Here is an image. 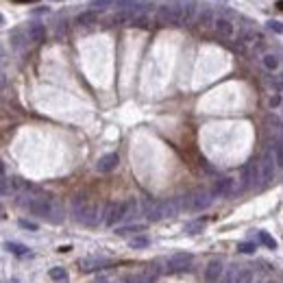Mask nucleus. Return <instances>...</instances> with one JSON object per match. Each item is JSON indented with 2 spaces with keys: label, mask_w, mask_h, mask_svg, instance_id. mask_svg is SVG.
<instances>
[{
  "label": "nucleus",
  "mask_w": 283,
  "mask_h": 283,
  "mask_svg": "<svg viewBox=\"0 0 283 283\" xmlns=\"http://www.w3.org/2000/svg\"><path fill=\"white\" fill-rule=\"evenodd\" d=\"M72 216H74L76 223H81L85 227H96L98 218H101V207L94 203L83 201V198H76L74 205H72Z\"/></svg>",
  "instance_id": "f257e3e1"
},
{
  "label": "nucleus",
  "mask_w": 283,
  "mask_h": 283,
  "mask_svg": "<svg viewBox=\"0 0 283 283\" xmlns=\"http://www.w3.org/2000/svg\"><path fill=\"white\" fill-rule=\"evenodd\" d=\"M22 207H26L33 216L40 218H55L57 216V205L50 198H40V196H26L22 198Z\"/></svg>",
  "instance_id": "f03ea898"
},
{
  "label": "nucleus",
  "mask_w": 283,
  "mask_h": 283,
  "mask_svg": "<svg viewBox=\"0 0 283 283\" xmlns=\"http://www.w3.org/2000/svg\"><path fill=\"white\" fill-rule=\"evenodd\" d=\"M213 201V194H209L207 190H196V192H192L190 196L181 198V205L183 209L187 211H201V209H207L209 205Z\"/></svg>",
  "instance_id": "7ed1b4c3"
},
{
  "label": "nucleus",
  "mask_w": 283,
  "mask_h": 283,
  "mask_svg": "<svg viewBox=\"0 0 283 283\" xmlns=\"http://www.w3.org/2000/svg\"><path fill=\"white\" fill-rule=\"evenodd\" d=\"M155 20H157V24H162V26H181V15H179V9H177V5H174V0L164 5V7H159L157 13H155Z\"/></svg>",
  "instance_id": "20e7f679"
},
{
  "label": "nucleus",
  "mask_w": 283,
  "mask_h": 283,
  "mask_svg": "<svg viewBox=\"0 0 283 283\" xmlns=\"http://www.w3.org/2000/svg\"><path fill=\"white\" fill-rule=\"evenodd\" d=\"M192 264H194V255L192 253H177V255H172L170 259L166 262V270L168 272H185L192 268Z\"/></svg>",
  "instance_id": "39448f33"
},
{
  "label": "nucleus",
  "mask_w": 283,
  "mask_h": 283,
  "mask_svg": "<svg viewBox=\"0 0 283 283\" xmlns=\"http://www.w3.org/2000/svg\"><path fill=\"white\" fill-rule=\"evenodd\" d=\"M277 159H274V150L272 146L264 150L262 162H259V170H262V183H268L274 177V170H277Z\"/></svg>",
  "instance_id": "423d86ee"
},
{
  "label": "nucleus",
  "mask_w": 283,
  "mask_h": 283,
  "mask_svg": "<svg viewBox=\"0 0 283 283\" xmlns=\"http://www.w3.org/2000/svg\"><path fill=\"white\" fill-rule=\"evenodd\" d=\"M124 218H127V203H111L105 216V225L116 227L118 223H124Z\"/></svg>",
  "instance_id": "0eeeda50"
},
{
  "label": "nucleus",
  "mask_w": 283,
  "mask_h": 283,
  "mask_svg": "<svg viewBox=\"0 0 283 283\" xmlns=\"http://www.w3.org/2000/svg\"><path fill=\"white\" fill-rule=\"evenodd\" d=\"M179 9V15H181V26L190 24L194 18H196V3L194 0H174Z\"/></svg>",
  "instance_id": "6e6552de"
},
{
  "label": "nucleus",
  "mask_w": 283,
  "mask_h": 283,
  "mask_svg": "<svg viewBox=\"0 0 283 283\" xmlns=\"http://www.w3.org/2000/svg\"><path fill=\"white\" fill-rule=\"evenodd\" d=\"M105 266H109V259H105L103 255H87L79 259V268L85 272H94L98 268H105Z\"/></svg>",
  "instance_id": "1a4fd4ad"
},
{
  "label": "nucleus",
  "mask_w": 283,
  "mask_h": 283,
  "mask_svg": "<svg viewBox=\"0 0 283 283\" xmlns=\"http://www.w3.org/2000/svg\"><path fill=\"white\" fill-rule=\"evenodd\" d=\"M213 30L218 33L220 40H231V37L235 35V24H233L231 20H227V18H216Z\"/></svg>",
  "instance_id": "9d476101"
},
{
  "label": "nucleus",
  "mask_w": 283,
  "mask_h": 283,
  "mask_svg": "<svg viewBox=\"0 0 283 283\" xmlns=\"http://www.w3.org/2000/svg\"><path fill=\"white\" fill-rule=\"evenodd\" d=\"M223 272H225V266L220 259H211L207 264V268H205V281L207 283H216L223 279Z\"/></svg>",
  "instance_id": "9b49d317"
},
{
  "label": "nucleus",
  "mask_w": 283,
  "mask_h": 283,
  "mask_svg": "<svg viewBox=\"0 0 283 283\" xmlns=\"http://www.w3.org/2000/svg\"><path fill=\"white\" fill-rule=\"evenodd\" d=\"M133 15H135V7L133 9H120L111 15L109 24L111 26H131L133 24Z\"/></svg>",
  "instance_id": "f8f14e48"
},
{
  "label": "nucleus",
  "mask_w": 283,
  "mask_h": 283,
  "mask_svg": "<svg viewBox=\"0 0 283 283\" xmlns=\"http://www.w3.org/2000/svg\"><path fill=\"white\" fill-rule=\"evenodd\" d=\"M233 192H235V179H231V177H223V179H218V181H216V185H213V196L225 198V196L233 194Z\"/></svg>",
  "instance_id": "ddd939ff"
},
{
  "label": "nucleus",
  "mask_w": 283,
  "mask_h": 283,
  "mask_svg": "<svg viewBox=\"0 0 283 283\" xmlns=\"http://www.w3.org/2000/svg\"><path fill=\"white\" fill-rule=\"evenodd\" d=\"M120 164V157H118V152H107V155H103L101 159H98V164H96V170L98 172H111V170H116Z\"/></svg>",
  "instance_id": "4468645a"
},
{
  "label": "nucleus",
  "mask_w": 283,
  "mask_h": 283,
  "mask_svg": "<svg viewBox=\"0 0 283 283\" xmlns=\"http://www.w3.org/2000/svg\"><path fill=\"white\" fill-rule=\"evenodd\" d=\"M28 40L35 42V44H42L46 40V26L40 24V22H33V24H28V30H26Z\"/></svg>",
  "instance_id": "2eb2a0df"
},
{
  "label": "nucleus",
  "mask_w": 283,
  "mask_h": 283,
  "mask_svg": "<svg viewBox=\"0 0 283 283\" xmlns=\"http://www.w3.org/2000/svg\"><path fill=\"white\" fill-rule=\"evenodd\" d=\"M74 22H76V26H91V24H96V22H98V11H91V9L81 11L74 18Z\"/></svg>",
  "instance_id": "dca6fc26"
},
{
  "label": "nucleus",
  "mask_w": 283,
  "mask_h": 283,
  "mask_svg": "<svg viewBox=\"0 0 283 283\" xmlns=\"http://www.w3.org/2000/svg\"><path fill=\"white\" fill-rule=\"evenodd\" d=\"M213 24H216V15H213V11L209 9V7H203V9L198 11V26L201 28H211Z\"/></svg>",
  "instance_id": "f3484780"
},
{
  "label": "nucleus",
  "mask_w": 283,
  "mask_h": 283,
  "mask_svg": "<svg viewBox=\"0 0 283 283\" xmlns=\"http://www.w3.org/2000/svg\"><path fill=\"white\" fill-rule=\"evenodd\" d=\"M146 218L150 220V223H157V220L166 218L164 216V205L162 203H150L148 209H146Z\"/></svg>",
  "instance_id": "a211bd4d"
},
{
  "label": "nucleus",
  "mask_w": 283,
  "mask_h": 283,
  "mask_svg": "<svg viewBox=\"0 0 283 283\" xmlns=\"http://www.w3.org/2000/svg\"><path fill=\"white\" fill-rule=\"evenodd\" d=\"M157 274H159V268L157 266H150L144 272H137V283H155Z\"/></svg>",
  "instance_id": "6ab92c4d"
},
{
  "label": "nucleus",
  "mask_w": 283,
  "mask_h": 283,
  "mask_svg": "<svg viewBox=\"0 0 283 283\" xmlns=\"http://www.w3.org/2000/svg\"><path fill=\"white\" fill-rule=\"evenodd\" d=\"M238 266H229V268L223 272V279H220V283H235L238 281Z\"/></svg>",
  "instance_id": "aec40b11"
},
{
  "label": "nucleus",
  "mask_w": 283,
  "mask_h": 283,
  "mask_svg": "<svg viewBox=\"0 0 283 283\" xmlns=\"http://www.w3.org/2000/svg\"><path fill=\"white\" fill-rule=\"evenodd\" d=\"M48 277H50L52 281L61 283V281H66V279H68V272H66V268H61V266H55V268H50V270H48Z\"/></svg>",
  "instance_id": "412c9836"
},
{
  "label": "nucleus",
  "mask_w": 283,
  "mask_h": 283,
  "mask_svg": "<svg viewBox=\"0 0 283 283\" xmlns=\"http://www.w3.org/2000/svg\"><path fill=\"white\" fill-rule=\"evenodd\" d=\"M262 64H264V68H266V70L274 72V70H277V68H279V59L268 52V55H264V57H262Z\"/></svg>",
  "instance_id": "4be33fe9"
},
{
  "label": "nucleus",
  "mask_w": 283,
  "mask_h": 283,
  "mask_svg": "<svg viewBox=\"0 0 283 283\" xmlns=\"http://www.w3.org/2000/svg\"><path fill=\"white\" fill-rule=\"evenodd\" d=\"M142 231H144V225H129V227L116 229L118 235H133V233H142Z\"/></svg>",
  "instance_id": "5701e85b"
},
{
  "label": "nucleus",
  "mask_w": 283,
  "mask_h": 283,
  "mask_svg": "<svg viewBox=\"0 0 283 283\" xmlns=\"http://www.w3.org/2000/svg\"><path fill=\"white\" fill-rule=\"evenodd\" d=\"M272 150H274V159H277V166L283 168V140H277L272 144Z\"/></svg>",
  "instance_id": "b1692460"
},
{
  "label": "nucleus",
  "mask_w": 283,
  "mask_h": 283,
  "mask_svg": "<svg viewBox=\"0 0 283 283\" xmlns=\"http://www.w3.org/2000/svg\"><path fill=\"white\" fill-rule=\"evenodd\" d=\"M148 244H150V240L144 238V235H137V238H131V240H129V246H131V248H146Z\"/></svg>",
  "instance_id": "393cba45"
},
{
  "label": "nucleus",
  "mask_w": 283,
  "mask_h": 283,
  "mask_svg": "<svg viewBox=\"0 0 283 283\" xmlns=\"http://www.w3.org/2000/svg\"><path fill=\"white\" fill-rule=\"evenodd\" d=\"M109 5H118V3H116V0H96V3H91L89 7H91V11H103Z\"/></svg>",
  "instance_id": "a878e982"
},
{
  "label": "nucleus",
  "mask_w": 283,
  "mask_h": 283,
  "mask_svg": "<svg viewBox=\"0 0 283 283\" xmlns=\"http://www.w3.org/2000/svg\"><path fill=\"white\" fill-rule=\"evenodd\" d=\"M259 242H262L266 248H277V242H274L266 231H259Z\"/></svg>",
  "instance_id": "bb28decb"
},
{
  "label": "nucleus",
  "mask_w": 283,
  "mask_h": 283,
  "mask_svg": "<svg viewBox=\"0 0 283 283\" xmlns=\"http://www.w3.org/2000/svg\"><path fill=\"white\" fill-rule=\"evenodd\" d=\"M253 270H240L238 272V281L235 283H253Z\"/></svg>",
  "instance_id": "cd10ccee"
},
{
  "label": "nucleus",
  "mask_w": 283,
  "mask_h": 283,
  "mask_svg": "<svg viewBox=\"0 0 283 283\" xmlns=\"http://www.w3.org/2000/svg\"><path fill=\"white\" fill-rule=\"evenodd\" d=\"M7 250H11V253H18V255H30V250L26 246H20V244H7Z\"/></svg>",
  "instance_id": "c85d7f7f"
},
{
  "label": "nucleus",
  "mask_w": 283,
  "mask_h": 283,
  "mask_svg": "<svg viewBox=\"0 0 283 283\" xmlns=\"http://www.w3.org/2000/svg\"><path fill=\"white\" fill-rule=\"evenodd\" d=\"M238 253H255V244H250V242L238 244Z\"/></svg>",
  "instance_id": "c756f323"
},
{
  "label": "nucleus",
  "mask_w": 283,
  "mask_h": 283,
  "mask_svg": "<svg viewBox=\"0 0 283 283\" xmlns=\"http://www.w3.org/2000/svg\"><path fill=\"white\" fill-rule=\"evenodd\" d=\"M203 220H198V223H190V225H185V231L187 233H196V231H203Z\"/></svg>",
  "instance_id": "7c9ffc66"
},
{
  "label": "nucleus",
  "mask_w": 283,
  "mask_h": 283,
  "mask_svg": "<svg viewBox=\"0 0 283 283\" xmlns=\"http://www.w3.org/2000/svg\"><path fill=\"white\" fill-rule=\"evenodd\" d=\"M266 26H268L270 30H274V33H283V24H281V22H277V20H268V22H266Z\"/></svg>",
  "instance_id": "2f4dec72"
},
{
  "label": "nucleus",
  "mask_w": 283,
  "mask_h": 283,
  "mask_svg": "<svg viewBox=\"0 0 283 283\" xmlns=\"http://www.w3.org/2000/svg\"><path fill=\"white\" fill-rule=\"evenodd\" d=\"M268 105L272 107V109H277V107L281 105V94H272V96L268 98Z\"/></svg>",
  "instance_id": "473e14b6"
},
{
  "label": "nucleus",
  "mask_w": 283,
  "mask_h": 283,
  "mask_svg": "<svg viewBox=\"0 0 283 283\" xmlns=\"http://www.w3.org/2000/svg\"><path fill=\"white\" fill-rule=\"evenodd\" d=\"M20 227L22 229H30V231H35V229H37L35 223H26V220H20Z\"/></svg>",
  "instance_id": "72a5a7b5"
},
{
  "label": "nucleus",
  "mask_w": 283,
  "mask_h": 283,
  "mask_svg": "<svg viewBox=\"0 0 283 283\" xmlns=\"http://www.w3.org/2000/svg\"><path fill=\"white\" fill-rule=\"evenodd\" d=\"M94 283H111L109 279H107L105 277V274H101V277H98V279H94Z\"/></svg>",
  "instance_id": "f704fd0d"
},
{
  "label": "nucleus",
  "mask_w": 283,
  "mask_h": 283,
  "mask_svg": "<svg viewBox=\"0 0 283 283\" xmlns=\"http://www.w3.org/2000/svg\"><path fill=\"white\" fill-rule=\"evenodd\" d=\"M13 3H37V0H13Z\"/></svg>",
  "instance_id": "c9c22d12"
},
{
  "label": "nucleus",
  "mask_w": 283,
  "mask_h": 283,
  "mask_svg": "<svg viewBox=\"0 0 283 283\" xmlns=\"http://www.w3.org/2000/svg\"><path fill=\"white\" fill-rule=\"evenodd\" d=\"M281 140H283V129H281Z\"/></svg>",
  "instance_id": "e433bc0d"
},
{
  "label": "nucleus",
  "mask_w": 283,
  "mask_h": 283,
  "mask_svg": "<svg viewBox=\"0 0 283 283\" xmlns=\"http://www.w3.org/2000/svg\"><path fill=\"white\" fill-rule=\"evenodd\" d=\"M266 283H277V281H266Z\"/></svg>",
  "instance_id": "4c0bfd02"
},
{
  "label": "nucleus",
  "mask_w": 283,
  "mask_h": 283,
  "mask_svg": "<svg viewBox=\"0 0 283 283\" xmlns=\"http://www.w3.org/2000/svg\"><path fill=\"white\" fill-rule=\"evenodd\" d=\"M57 3H61V0H57Z\"/></svg>",
  "instance_id": "58836bf2"
}]
</instances>
